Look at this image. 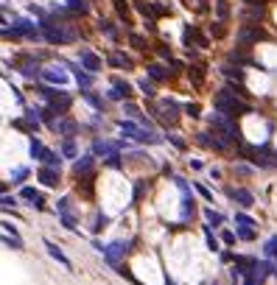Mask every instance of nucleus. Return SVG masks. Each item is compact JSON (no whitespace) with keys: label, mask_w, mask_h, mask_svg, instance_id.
I'll list each match as a JSON object with an SVG mask.
<instances>
[{"label":"nucleus","mask_w":277,"mask_h":285,"mask_svg":"<svg viewBox=\"0 0 277 285\" xmlns=\"http://www.w3.org/2000/svg\"><path fill=\"white\" fill-rule=\"evenodd\" d=\"M235 90H229V87H224V90L213 98V106L219 112H224V115H229V117H235V115H249V112H255L252 109V104H246V101H241V98H235Z\"/></svg>","instance_id":"f257e3e1"},{"label":"nucleus","mask_w":277,"mask_h":285,"mask_svg":"<svg viewBox=\"0 0 277 285\" xmlns=\"http://www.w3.org/2000/svg\"><path fill=\"white\" fill-rule=\"evenodd\" d=\"M42 28V39L51 45H73L79 39V34L73 28H64V22H54V20H42L39 22Z\"/></svg>","instance_id":"f03ea898"},{"label":"nucleus","mask_w":277,"mask_h":285,"mask_svg":"<svg viewBox=\"0 0 277 285\" xmlns=\"http://www.w3.org/2000/svg\"><path fill=\"white\" fill-rule=\"evenodd\" d=\"M39 90V95H42L45 101H51V106H54L56 109V115H64V112L70 109V104H73V101H70V95L67 92H62V90H51V87H37Z\"/></svg>","instance_id":"7ed1b4c3"},{"label":"nucleus","mask_w":277,"mask_h":285,"mask_svg":"<svg viewBox=\"0 0 277 285\" xmlns=\"http://www.w3.org/2000/svg\"><path fill=\"white\" fill-rule=\"evenodd\" d=\"M126 252H129V243L126 241H112V243H107V252H104V257H107L109 266H118L123 257H126Z\"/></svg>","instance_id":"20e7f679"},{"label":"nucleus","mask_w":277,"mask_h":285,"mask_svg":"<svg viewBox=\"0 0 277 285\" xmlns=\"http://www.w3.org/2000/svg\"><path fill=\"white\" fill-rule=\"evenodd\" d=\"M121 148H126V142H112V140H96L93 142V154L96 157H112V154H121Z\"/></svg>","instance_id":"39448f33"},{"label":"nucleus","mask_w":277,"mask_h":285,"mask_svg":"<svg viewBox=\"0 0 277 285\" xmlns=\"http://www.w3.org/2000/svg\"><path fill=\"white\" fill-rule=\"evenodd\" d=\"M11 126L14 129H20V132H26V134H39V123H37V115H34L31 109L26 112V117H17V121H11Z\"/></svg>","instance_id":"423d86ee"},{"label":"nucleus","mask_w":277,"mask_h":285,"mask_svg":"<svg viewBox=\"0 0 277 285\" xmlns=\"http://www.w3.org/2000/svg\"><path fill=\"white\" fill-rule=\"evenodd\" d=\"M160 106H163L160 117L168 123V126H174V123L179 121V104H176L174 98H160Z\"/></svg>","instance_id":"0eeeda50"},{"label":"nucleus","mask_w":277,"mask_h":285,"mask_svg":"<svg viewBox=\"0 0 277 285\" xmlns=\"http://www.w3.org/2000/svg\"><path fill=\"white\" fill-rule=\"evenodd\" d=\"M227 196H229V199H233L238 207H244V210H249V207L255 204V196H252L246 187H235V190L227 187Z\"/></svg>","instance_id":"6e6552de"},{"label":"nucleus","mask_w":277,"mask_h":285,"mask_svg":"<svg viewBox=\"0 0 277 285\" xmlns=\"http://www.w3.org/2000/svg\"><path fill=\"white\" fill-rule=\"evenodd\" d=\"M14 31L20 34V37H28V39H39V37H42V28L34 26V22H28V20H17Z\"/></svg>","instance_id":"1a4fd4ad"},{"label":"nucleus","mask_w":277,"mask_h":285,"mask_svg":"<svg viewBox=\"0 0 277 285\" xmlns=\"http://www.w3.org/2000/svg\"><path fill=\"white\" fill-rule=\"evenodd\" d=\"M45 249H48V254H51V257H54V260H56V263H59V266H62V269L73 271V263H70V257H67V254H64V252H62V249H59V246H56V243H54V241H45Z\"/></svg>","instance_id":"9d476101"},{"label":"nucleus","mask_w":277,"mask_h":285,"mask_svg":"<svg viewBox=\"0 0 277 285\" xmlns=\"http://www.w3.org/2000/svg\"><path fill=\"white\" fill-rule=\"evenodd\" d=\"M79 62L84 64L90 73H98V70H101V59H98L93 51H87V48H81V51H79Z\"/></svg>","instance_id":"9b49d317"},{"label":"nucleus","mask_w":277,"mask_h":285,"mask_svg":"<svg viewBox=\"0 0 277 285\" xmlns=\"http://www.w3.org/2000/svg\"><path fill=\"white\" fill-rule=\"evenodd\" d=\"M93 165H96V154L90 151V154H84V157H79V159H76V165H73V174L81 179V176H84V174H90V171H93Z\"/></svg>","instance_id":"f8f14e48"},{"label":"nucleus","mask_w":277,"mask_h":285,"mask_svg":"<svg viewBox=\"0 0 277 285\" xmlns=\"http://www.w3.org/2000/svg\"><path fill=\"white\" fill-rule=\"evenodd\" d=\"M51 129H54V132H59L64 140H67V137H73V134L79 132V126H76L73 121H64V117H56V121L51 123Z\"/></svg>","instance_id":"ddd939ff"},{"label":"nucleus","mask_w":277,"mask_h":285,"mask_svg":"<svg viewBox=\"0 0 277 285\" xmlns=\"http://www.w3.org/2000/svg\"><path fill=\"white\" fill-rule=\"evenodd\" d=\"M258 39H263V31L261 28H241L238 31V42H241V48H249L252 42H258Z\"/></svg>","instance_id":"4468645a"},{"label":"nucleus","mask_w":277,"mask_h":285,"mask_svg":"<svg viewBox=\"0 0 277 285\" xmlns=\"http://www.w3.org/2000/svg\"><path fill=\"white\" fill-rule=\"evenodd\" d=\"M129 95H132V84H126V81L115 79V84H112V90L107 92V98H112V101H123V98H129Z\"/></svg>","instance_id":"2eb2a0df"},{"label":"nucleus","mask_w":277,"mask_h":285,"mask_svg":"<svg viewBox=\"0 0 277 285\" xmlns=\"http://www.w3.org/2000/svg\"><path fill=\"white\" fill-rule=\"evenodd\" d=\"M37 176H39V182H42L45 187H56L59 185V168H48V165H42Z\"/></svg>","instance_id":"dca6fc26"},{"label":"nucleus","mask_w":277,"mask_h":285,"mask_svg":"<svg viewBox=\"0 0 277 285\" xmlns=\"http://www.w3.org/2000/svg\"><path fill=\"white\" fill-rule=\"evenodd\" d=\"M42 79H45V81H51V84H59V87H64V84L70 81V79H67V73H62L59 67H56V70H54V67H45V70H42Z\"/></svg>","instance_id":"f3484780"},{"label":"nucleus","mask_w":277,"mask_h":285,"mask_svg":"<svg viewBox=\"0 0 277 285\" xmlns=\"http://www.w3.org/2000/svg\"><path fill=\"white\" fill-rule=\"evenodd\" d=\"M20 196L28 201V204L37 207V210H45V201H42V193H39V190H34V187H22V190H20Z\"/></svg>","instance_id":"a211bd4d"},{"label":"nucleus","mask_w":277,"mask_h":285,"mask_svg":"<svg viewBox=\"0 0 277 285\" xmlns=\"http://www.w3.org/2000/svg\"><path fill=\"white\" fill-rule=\"evenodd\" d=\"M28 154H31L34 159H39V162H42V159H45V154H48V148L42 146V140H39L37 134H34L31 142H28Z\"/></svg>","instance_id":"6ab92c4d"},{"label":"nucleus","mask_w":277,"mask_h":285,"mask_svg":"<svg viewBox=\"0 0 277 285\" xmlns=\"http://www.w3.org/2000/svg\"><path fill=\"white\" fill-rule=\"evenodd\" d=\"M109 64H112V67H118V70H132V59L123 56L121 51H112L109 53Z\"/></svg>","instance_id":"aec40b11"},{"label":"nucleus","mask_w":277,"mask_h":285,"mask_svg":"<svg viewBox=\"0 0 277 285\" xmlns=\"http://www.w3.org/2000/svg\"><path fill=\"white\" fill-rule=\"evenodd\" d=\"M244 20H246V26H258L263 20V6H249L244 11Z\"/></svg>","instance_id":"412c9836"},{"label":"nucleus","mask_w":277,"mask_h":285,"mask_svg":"<svg viewBox=\"0 0 277 285\" xmlns=\"http://www.w3.org/2000/svg\"><path fill=\"white\" fill-rule=\"evenodd\" d=\"M118 126H121L123 137H129V140H137V134L143 132V129H140L137 123H132V121H121V123H118Z\"/></svg>","instance_id":"4be33fe9"},{"label":"nucleus","mask_w":277,"mask_h":285,"mask_svg":"<svg viewBox=\"0 0 277 285\" xmlns=\"http://www.w3.org/2000/svg\"><path fill=\"white\" fill-rule=\"evenodd\" d=\"M81 95H84L87 101H90V106L96 112H104V106H107V101L101 98V95H96V92H90V87H87V90H81Z\"/></svg>","instance_id":"5701e85b"},{"label":"nucleus","mask_w":277,"mask_h":285,"mask_svg":"<svg viewBox=\"0 0 277 285\" xmlns=\"http://www.w3.org/2000/svg\"><path fill=\"white\" fill-rule=\"evenodd\" d=\"M59 218H62V227L64 229L79 232V218H76V212H59Z\"/></svg>","instance_id":"b1692460"},{"label":"nucleus","mask_w":277,"mask_h":285,"mask_svg":"<svg viewBox=\"0 0 277 285\" xmlns=\"http://www.w3.org/2000/svg\"><path fill=\"white\" fill-rule=\"evenodd\" d=\"M62 157H64L62 151H51V148H48V154H45L42 165H48V168H62Z\"/></svg>","instance_id":"393cba45"},{"label":"nucleus","mask_w":277,"mask_h":285,"mask_svg":"<svg viewBox=\"0 0 277 285\" xmlns=\"http://www.w3.org/2000/svg\"><path fill=\"white\" fill-rule=\"evenodd\" d=\"M146 73H149V79H154V81L168 79V70L163 67V64H149V67H146Z\"/></svg>","instance_id":"a878e982"},{"label":"nucleus","mask_w":277,"mask_h":285,"mask_svg":"<svg viewBox=\"0 0 277 285\" xmlns=\"http://www.w3.org/2000/svg\"><path fill=\"white\" fill-rule=\"evenodd\" d=\"M98 31H101V34H107L109 39H115V42H118V28L112 26L109 20H104V17H101V20H98Z\"/></svg>","instance_id":"bb28decb"},{"label":"nucleus","mask_w":277,"mask_h":285,"mask_svg":"<svg viewBox=\"0 0 277 285\" xmlns=\"http://www.w3.org/2000/svg\"><path fill=\"white\" fill-rule=\"evenodd\" d=\"M123 112H126L129 117H137V121H143L146 126H151V121H149V117H143V115H140V109L132 104V101H126V104H123Z\"/></svg>","instance_id":"cd10ccee"},{"label":"nucleus","mask_w":277,"mask_h":285,"mask_svg":"<svg viewBox=\"0 0 277 285\" xmlns=\"http://www.w3.org/2000/svg\"><path fill=\"white\" fill-rule=\"evenodd\" d=\"M140 92L146 95V98H157V90H154V79H140Z\"/></svg>","instance_id":"c85d7f7f"},{"label":"nucleus","mask_w":277,"mask_h":285,"mask_svg":"<svg viewBox=\"0 0 277 285\" xmlns=\"http://www.w3.org/2000/svg\"><path fill=\"white\" fill-rule=\"evenodd\" d=\"M112 3H115V11H118V17H121V20L129 26V22H132V14H129V6L123 3V0H112Z\"/></svg>","instance_id":"c756f323"},{"label":"nucleus","mask_w":277,"mask_h":285,"mask_svg":"<svg viewBox=\"0 0 277 285\" xmlns=\"http://www.w3.org/2000/svg\"><path fill=\"white\" fill-rule=\"evenodd\" d=\"M221 73H224V76H229V79H235V81H244V70H241L238 64H235V67H233V64H224Z\"/></svg>","instance_id":"7c9ffc66"},{"label":"nucleus","mask_w":277,"mask_h":285,"mask_svg":"<svg viewBox=\"0 0 277 285\" xmlns=\"http://www.w3.org/2000/svg\"><path fill=\"white\" fill-rule=\"evenodd\" d=\"M204 221H210L213 227H221V224H224V216H221V212H216L213 207H207V210H204Z\"/></svg>","instance_id":"2f4dec72"},{"label":"nucleus","mask_w":277,"mask_h":285,"mask_svg":"<svg viewBox=\"0 0 277 285\" xmlns=\"http://www.w3.org/2000/svg\"><path fill=\"white\" fill-rule=\"evenodd\" d=\"M62 154H64V157H70V159H73V157H79V148H76L73 137H67V140L62 142Z\"/></svg>","instance_id":"473e14b6"},{"label":"nucleus","mask_w":277,"mask_h":285,"mask_svg":"<svg viewBox=\"0 0 277 285\" xmlns=\"http://www.w3.org/2000/svg\"><path fill=\"white\" fill-rule=\"evenodd\" d=\"M182 218H193V199H191V193L182 196Z\"/></svg>","instance_id":"72a5a7b5"},{"label":"nucleus","mask_w":277,"mask_h":285,"mask_svg":"<svg viewBox=\"0 0 277 285\" xmlns=\"http://www.w3.org/2000/svg\"><path fill=\"white\" fill-rule=\"evenodd\" d=\"M129 42H132V48L134 51H146V48H149V42H146V37H140V34H129Z\"/></svg>","instance_id":"f704fd0d"},{"label":"nucleus","mask_w":277,"mask_h":285,"mask_svg":"<svg viewBox=\"0 0 277 285\" xmlns=\"http://www.w3.org/2000/svg\"><path fill=\"white\" fill-rule=\"evenodd\" d=\"M3 243L9 249H17V252H20L22 249V241H20V235H9V232H3Z\"/></svg>","instance_id":"c9c22d12"},{"label":"nucleus","mask_w":277,"mask_h":285,"mask_svg":"<svg viewBox=\"0 0 277 285\" xmlns=\"http://www.w3.org/2000/svg\"><path fill=\"white\" fill-rule=\"evenodd\" d=\"M204 238H207V249H210V252H219V238H216L213 232H210V227H207V224H204Z\"/></svg>","instance_id":"e433bc0d"},{"label":"nucleus","mask_w":277,"mask_h":285,"mask_svg":"<svg viewBox=\"0 0 277 285\" xmlns=\"http://www.w3.org/2000/svg\"><path fill=\"white\" fill-rule=\"evenodd\" d=\"M67 6L73 11H79V14H87V11H90V3H87V0H67Z\"/></svg>","instance_id":"4c0bfd02"},{"label":"nucleus","mask_w":277,"mask_h":285,"mask_svg":"<svg viewBox=\"0 0 277 285\" xmlns=\"http://www.w3.org/2000/svg\"><path fill=\"white\" fill-rule=\"evenodd\" d=\"M56 212H73V199L62 196V199L56 201Z\"/></svg>","instance_id":"58836bf2"},{"label":"nucleus","mask_w":277,"mask_h":285,"mask_svg":"<svg viewBox=\"0 0 277 285\" xmlns=\"http://www.w3.org/2000/svg\"><path fill=\"white\" fill-rule=\"evenodd\" d=\"M235 227H255V221L246 212H235Z\"/></svg>","instance_id":"ea45409f"},{"label":"nucleus","mask_w":277,"mask_h":285,"mask_svg":"<svg viewBox=\"0 0 277 285\" xmlns=\"http://www.w3.org/2000/svg\"><path fill=\"white\" fill-rule=\"evenodd\" d=\"M241 241H255V227H238L235 229Z\"/></svg>","instance_id":"a19ab883"},{"label":"nucleus","mask_w":277,"mask_h":285,"mask_svg":"<svg viewBox=\"0 0 277 285\" xmlns=\"http://www.w3.org/2000/svg\"><path fill=\"white\" fill-rule=\"evenodd\" d=\"M263 254H266V257H277V238H269V241H266Z\"/></svg>","instance_id":"79ce46f5"},{"label":"nucleus","mask_w":277,"mask_h":285,"mask_svg":"<svg viewBox=\"0 0 277 285\" xmlns=\"http://www.w3.org/2000/svg\"><path fill=\"white\" fill-rule=\"evenodd\" d=\"M26 176H28V168H14V171H11V182H17V185H20Z\"/></svg>","instance_id":"37998d69"},{"label":"nucleus","mask_w":277,"mask_h":285,"mask_svg":"<svg viewBox=\"0 0 277 285\" xmlns=\"http://www.w3.org/2000/svg\"><path fill=\"white\" fill-rule=\"evenodd\" d=\"M107 165H109V168H115V171H121V168H123L121 154H112V157H107Z\"/></svg>","instance_id":"c03bdc74"},{"label":"nucleus","mask_w":277,"mask_h":285,"mask_svg":"<svg viewBox=\"0 0 277 285\" xmlns=\"http://www.w3.org/2000/svg\"><path fill=\"white\" fill-rule=\"evenodd\" d=\"M185 112L191 117H199V115H202V106H199V104H185Z\"/></svg>","instance_id":"a18cd8bd"},{"label":"nucleus","mask_w":277,"mask_h":285,"mask_svg":"<svg viewBox=\"0 0 277 285\" xmlns=\"http://www.w3.org/2000/svg\"><path fill=\"white\" fill-rule=\"evenodd\" d=\"M219 17H221V20H227V17H229V3H227V0H219Z\"/></svg>","instance_id":"49530a36"},{"label":"nucleus","mask_w":277,"mask_h":285,"mask_svg":"<svg viewBox=\"0 0 277 285\" xmlns=\"http://www.w3.org/2000/svg\"><path fill=\"white\" fill-rule=\"evenodd\" d=\"M196 190H199V196H202L204 201H213V193H210V190L204 187V185H199V182H196Z\"/></svg>","instance_id":"de8ad7c7"},{"label":"nucleus","mask_w":277,"mask_h":285,"mask_svg":"<svg viewBox=\"0 0 277 285\" xmlns=\"http://www.w3.org/2000/svg\"><path fill=\"white\" fill-rule=\"evenodd\" d=\"M151 9H154V14L157 17H163V14H168V9L163 3H157V0H151Z\"/></svg>","instance_id":"09e8293b"},{"label":"nucleus","mask_w":277,"mask_h":285,"mask_svg":"<svg viewBox=\"0 0 277 285\" xmlns=\"http://www.w3.org/2000/svg\"><path fill=\"white\" fill-rule=\"evenodd\" d=\"M107 224H109V218H107V216H104V212H101V216L96 218V232H101V229L107 227Z\"/></svg>","instance_id":"8fccbe9b"},{"label":"nucleus","mask_w":277,"mask_h":285,"mask_svg":"<svg viewBox=\"0 0 277 285\" xmlns=\"http://www.w3.org/2000/svg\"><path fill=\"white\" fill-rule=\"evenodd\" d=\"M3 207L9 210V207H17V199L14 196H9V193H3Z\"/></svg>","instance_id":"3c124183"},{"label":"nucleus","mask_w":277,"mask_h":285,"mask_svg":"<svg viewBox=\"0 0 277 285\" xmlns=\"http://www.w3.org/2000/svg\"><path fill=\"white\" fill-rule=\"evenodd\" d=\"M166 140H171V142H174V146H176V148H179V151H185V142H182L179 137H176V134H168V137H166Z\"/></svg>","instance_id":"603ef678"},{"label":"nucleus","mask_w":277,"mask_h":285,"mask_svg":"<svg viewBox=\"0 0 277 285\" xmlns=\"http://www.w3.org/2000/svg\"><path fill=\"white\" fill-rule=\"evenodd\" d=\"M235 238H238V232H224L221 241H224V243H235Z\"/></svg>","instance_id":"864d4df0"},{"label":"nucleus","mask_w":277,"mask_h":285,"mask_svg":"<svg viewBox=\"0 0 277 285\" xmlns=\"http://www.w3.org/2000/svg\"><path fill=\"white\" fill-rule=\"evenodd\" d=\"M3 232H9V235H17V227H14V224H9V221H3Z\"/></svg>","instance_id":"5fc2aeb1"},{"label":"nucleus","mask_w":277,"mask_h":285,"mask_svg":"<svg viewBox=\"0 0 277 285\" xmlns=\"http://www.w3.org/2000/svg\"><path fill=\"white\" fill-rule=\"evenodd\" d=\"M157 51H160V56H163V59H171V48L160 45V48H157Z\"/></svg>","instance_id":"6e6d98bb"},{"label":"nucleus","mask_w":277,"mask_h":285,"mask_svg":"<svg viewBox=\"0 0 277 285\" xmlns=\"http://www.w3.org/2000/svg\"><path fill=\"white\" fill-rule=\"evenodd\" d=\"M235 171H238L241 176H249V174H252V168H246V165H238V168H235Z\"/></svg>","instance_id":"4d7b16f0"},{"label":"nucleus","mask_w":277,"mask_h":285,"mask_svg":"<svg viewBox=\"0 0 277 285\" xmlns=\"http://www.w3.org/2000/svg\"><path fill=\"white\" fill-rule=\"evenodd\" d=\"M143 187H146L143 182H137V185H134V199H140V193H143Z\"/></svg>","instance_id":"13d9d810"},{"label":"nucleus","mask_w":277,"mask_h":285,"mask_svg":"<svg viewBox=\"0 0 277 285\" xmlns=\"http://www.w3.org/2000/svg\"><path fill=\"white\" fill-rule=\"evenodd\" d=\"M202 285H216V282H202Z\"/></svg>","instance_id":"bf43d9fd"}]
</instances>
